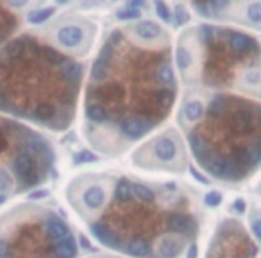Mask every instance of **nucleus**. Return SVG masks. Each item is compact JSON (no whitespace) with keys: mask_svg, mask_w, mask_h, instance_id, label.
Listing matches in <instances>:
<instances>
[{"mask_svg":"<svg viewBox=\"0 0 261 258\" xmlns=\"http://www.w3.org/2000/svg\"><path fill=\"white\" fill-rule=\"evenodd\" d=\"M52 15H54V8L36 9V11H31L29 15H27V22L33 24V26H41V24L47 22Z\"/></svg>","mask_w":261,"mask_h":258,"instance_id":"nucleus-12","label":"nucleus"},{"mask_svg":"<svg viewBox=\"0 0 261 258\" xmlns=\"http://www.w3.org/2000/svg\"><path fill=\"white\" fill-rule=\"evenodd\" d=\"M245 81H247L249 84H256L257 81H259V74H257V72H249V74L245 76Z\"/></svg>","mask_w":261,"mask_h":258,"instance_id":"nucleus-22","label":"nucleus"},{"mask_svg":"<svg viewBox=\"0 0 261 258\" xmlns=\"http://www.w3.org/2000/svg\"><path fill=\"white\" fill-rule=\"evenodd\" d=\"M154 77H156V81L161 84V86L175 88L174 70H172V65L167 61V59H163V61H160L156 66H154Z\"/></svg>","mask_w":261,"mask_h":258,"instance_id":"nucleus-9","label":"nucleus"},{"mask_svg":"<svg viewBox=\"0 0 261 258\" xmlns=\"http://www.w3.org/2000/svg\"><path fill=\"white\" fill-rule=\"evenodd\" d=\"M220 201H222V196L218 192H210L206 196V204H210V206H217Z\"/></svg>","mask_w":261,"mask_h":258,"instance_id":"nucleus-20","label":"nucleus"},{"mask_svg":"<svg viewBox=\"0 0 261 258\" xmlns=\"http://www.w3.org/2000/svg\"><path fill=\"white\" fill-rule=\"evenodd\" d=\"M252 233L257 237V240L261 242V219H257V221H252Z\"/></svg>","mask_w":261,"mask_h":258,"instance_id":"nucleus-21","label":"nucleus"},{"mask_svg":"<svg viewBox=\"0 0 261 258\" xmlns=\"http://www.w3.org/2000/svg\"><path fill=\"white\" fill-rule=\"evenodd\" d=\"M0 258H79V244L61 214L27 203L0 214Z\"/></svg>","mask_w":261,"mask_h":258,"instance_id":"nucleus-3","label":"nucleus"},{"mask_svg":"<svg viewBox=\"0 0 261 258\" xmlns=\"http://www.w3.org/2000/svg\"><path fill=\"white\" fill-rule=\"evenodd\" d=\"M56 154L43 135L29 129L11 151H0V206L15 194L41 186L54 171Z\"/></svg>","mask_w":261,"mask_h":258,"instance_id":"nucleus-4","label":"nucleus"},{"mask_svg":"<svg viewBox=\"0 0 261 258\" xmlns=\"http://www.w3.org/2000/svg\"><path fill=\"white\" fill-rule=\"evenodd\" d=\"M84 258H130V256H123V254H118V253H113V251H97V253H91V254H86Z\"/></svg>","mask_w":261,"mask_h":258,"instance_id":"nucleus-18","label":"nucleus"},{"mask_svg":"<svg viewBox=\"0 0 261 258\" xmlns=\"http://www.w3.org/2000/svg\"><path fill=\"white\" fill-rule=\"evenodd\" d=\"M175 59H177V66L181 70H186L190 65H192V56L190 52L186 51L185 47H179L177 49V54H175Z\"/></svg>","mask_w":261,"mask_h":258,"instance_id":"nucleus-13","label":"nucleus"},{"mask_svg":"<svg viewBox=\"0 0 261 258\" xmlns=\"http://www.w3.org/2000/svg\"><path fill=\"white\" fill-rule=\"evenodd\" d=\"M136 34H138L142 40L152 41L161 34V27L158 26V24L150 22V20H142V22L136 26Z\"/></svg>","mask_w":261,"mask_h":258,"instance_id":"nucleus-10","label":"nucleus"},{"mask_svg":"<svg viewBox=\"0 0 261 258\" xmlns=\"http://www.w3.org/2000/svg\"><path fill=\"white\" fill-rule=\"evenodd\" d=\"M256 244L242 224L234 219H225L217 226L204 258H254Z\"/></svg>","mask_w":261,"mask_h":258,"instance_id":"nucleus-5","label":"nucleus"},{"mask_svg":"<svg viewBox=\"0 0 261 258\" xmlns=\"http://www.w3.org/2000/svg\"><path fill=\"white\" fill-rule=\"evenodd\" d=\"M177 140L170 135H163L152 144V158L158 163H172L177 158Z\"/></svg>","mask_w":261,"mask_h":258,"instance_id":"nucleus-6","label":"nucleus"},{"mask_svg":"<svg viewBox=\"0 0 261 258\" xmlns=\"http://www.w3.org/2000/svg\"><path fill=\"white\" fill-rule=\"evenodd\" d=\"M199 36L200 40L204 41V43H211L215 38V27L211 26H200L199 27Z\"/></svg>","mask_w":261,"mask_h":258,"instance_id":"nucleus-17","label":"nucleus"},{"mask_svg":"<svg viewBox=\"0 0 261 258\" xmlns=\"http://www.w3.org/2000/svg\"><path fill=\"white\" fill-rule=\"evenodd\" d=\"M182 115H185V119L188 120V122H197V120L200 119V116L204 115V106L200 101H188L185 104V108H182Z\"/></svg>","mask_w":261,"mask_h":258,"instance_id":"nucleus-11","label":"nucleus"},{"mask_svg":"<svg viewBox=\"0 0 261 258\" xmlns=\"http://www.w3.org/2000/svg\"><path fill=\"white\" fill-rule=\"evenodd\" d=\"M8 2L13 6V8H23V6H25L29 0H8Z\"/></svg>","mask_w":261,"mask_h":258,"instance_id":"nucleus-24","label":"nucleus"},{"mask_svg":"<svg viewBox=\"0 0 261 258\" xmlns=\"http://www.w3.org/2000/svg\"><path fill=\"white\" fill-rule=\"evenodd\" d=\"M188 22V13H186V9L182 8V6H177L175 8V24L177 26H182V24Z\"/></svg>","mask_w":261,"mask_h":258,"instance_id":"nucleus-19","label":"nucleus"},{"mask_svg":"<svg viewBox=\"0 0 261 258\" xmlns=\"http://www.w3.org/2000/svg\"><path fill=\"white\" fill-rule=\"evenodd\" d=\"M229 0H211V6H213V8H224L225 4H227Z\"/></svg>","mask_w":261,"mask_h":258,"instance_id":"nucleus-25","label":"nucleus"},{"mask_svg":"<svg viewBox=\"0 0 261 258\" xmlns=\"http://www.w3.org/2000/svg\"><path fill=\"white\" fill-rule=\"evenodd\" d=\"M225 43L231 49L232 54L236 56H247L257 52V41L254 38L247 36L243 33H234V31H225Z\"/></svg>","mask_w":261,"mask_h":258,"instance_id":"nucleus-7","label":"nucleus"},{"mask_svg":"<svg viewBox=\"0 0 261 258\" xmlns=\"http://www.w3.org/2000/svg\"><path fill=\"white\" fill-rule=\"evenodd\" d=\"M154 9H156V15H160V18L163 22H170L172 20L170 9L167 8V4H165L163 0H154Z\"/></svg>","mask_w":261,"mask_h":258,"instance_id":"nucleus-14","label":"nucleus"},{"mask_svg":"<svg viewBox=\"0 0 261 258\" xmlns=\"http://www.w3.org/2000/svg\"><path fill=\"white\" fill-rule=\"evenodd\" d=\"M140 16V9H135V8H125V9H120L116 13V18L118 20H135Z\"/></svg>","mask_w":261,"mask_h":258,"instance_id":"nucleus-16","label":"nucleus"},{"mask_svg":"<svg viewBox=\"0 0 261 258\" xmlns=\"http://www.w3.org/2000/svg\"><path fill=\"white\" fill-rule=\"evenodd\" d=\"M143 2H145V0H127V8L138 9V8H142V6H143Z\"/></svg>","mask_w":261,"mask_h":258,"instance_id":"nucleus-23","label":"nucleus"},{"mask_svg":"<svg viewBox=\"0 0 261 258\" xmlns=\"http://www.w3.org/2000/svg\"><path fill=\"white\" fill-rule=\"evenodd\" d=\"M188 144L199 165L213 178H245L261 161V106L217 95L190 129Z\"/></svg>","mask_w":261,"mask_h":258,"instance_id":"nucleus-2","label":"nucleus"},{"mask_svg":"<svg viewBox=\"0 0 261 258\" xmlns=\"http://www.w3.org/2000/svg\"><path fill=\"white\" fill-rule=\"evenodd\" d=\"M245 13H247V18H249L252 24H261V2L250 4Z\"/></svg>","mask_w":261,"mask_h":258,"instance_id":"nucleus-15","label":"nucleus"},{"mask_svg":"<svg viewBox=\"0 0 261 258\" xmlns=\"http://www.w3.org/2000/svg\"><path fill=\"white\" fill-rule=\"evenodd\" d=\"M77 186L68 201L102 249L130 258H181L193 246L199 217L175 183L149 185L116 176Z\"/></svg>","mask_w":261,"mask_h":258,"instance_id":"nucleus-1","label":"nucleus"},{"mask_svg":"<svg viewBox=\"0 0 261 258\" xmlns=\"http://www.w3.org/2000/svg\"><path fill=\"white\" fill-rule=\"evenodd\" d=\"M56 2H59V4H65V2H68V0H56Z\"/></svg>","mask_w":261,"mask_h":258,"instance_id":"nucleus-26","label":"nucleus"},{"mask_svg":"<svg viewBox=\"0 0 261 258\" xmlns=\"http://www.w3.org/2000/svg\"><path fill=\"white\" fill-rule=\"evenodd\" d=\"M83 29L79 26H65L56 33V40L63 47H77L83 41Z\"/></svg>","mask_w":261,"mask_h":258,"instance_id":"nucleus-8","label":"nucleus"}]
</instances>
